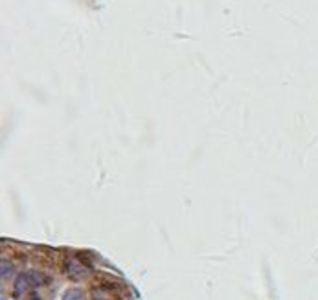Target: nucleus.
I'll return each mask as SVG.
<instances>
[{"mask_svg":"<svg viewBox=\"0 0 318 300\" xmlns=\"http://www.w3.org/2000/svg\"><path fill=\"white\" fill-rule=\"evenodd\" d=\"M63 300H85V295L81 289H68L63 295Z\"/></svg>","mask_w":318,"mask_h":300,"instance_id":"obj_2","label":"nucleus"},{"mask_svg":"<svg viewBox=\"0 0 318 300\" xmlns=\"http://www.w3.org/2000/svg\"><path fill=\"white\" fill-rule=\"evenodd\" d=\"M10 272H11V265L8 262H4V260H2V278L10 276Z\"/></svg>","mask_w":318,"mask_h":300,"instance_id":"obj_3","label":"nucleus"},{"mask_svg":"<svg viewBox=\"0 0 318 300\" xmlns=\"http://www.w3.org/2000/svg\"><path fill=\"white\" fill-rule=\"evenodd\" d=\"M33 278L35 276L30 274V272H22V274H19L17 280H15V296H24L33 286L41 284V280H33Z\"/></svg>","mask_w":318,"mask_h":300,"instance_id":"obj_1","label":"nucleus"}]
</instances>
